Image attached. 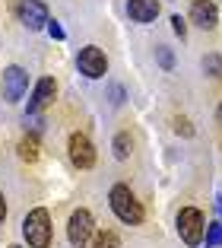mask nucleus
Masks as SVG:
<instances>
[{"label": "nucleus", "mask_w": 222, "mask_h": 248, "mask_svg": "<svg viewBox=\"0 0 222 248\" xmlns=\"http://www.w3.org/2000/svg\"><path fill=\"white\" fill-rule=\"evenodd\" d=\"M108 204H111L115 217L121 223H127V226H140L143 223V207H140V201L133 197V191L127 185H115L111 194H108Z\"/></svg>", "instance_id": "nucleus-1"}, {"label": "nucleus", "mask_w": 222, "mask_h": 248, "mask_svg": "<svg viewBox=\"0 0 222 248\" xmlns=\"http://www.w3.org/2000/svg\"><path fill=\"white\" fill-rule=\"evenodd\" d=\"M22 235L32 248H48L51 245V213L44 207H35V210L26 213L22 219Z\"/></svg>", "instance_id": "nucleus-2"}, {"label": "nucleus", "mask_w": 222, "mask_h": 248, "mask_svg": "<svg viewBox=\"0 0 222 248\" xmlns=\"http://www.w3.org/2000/svg\"><path fill=\"white\" fill-rule=\"evenodd\" d=\"M203 232H207V219H203V213L197 210V207H184V210L178 213V235L184 245H200L203 242Z\"/></svg>", "instance_id": "nucleus-3"}, {"label": "nucleus", "mask_w": 222, "mask_h": 248, "mask_svg": "<svg viewBox=\"0 0 222 248\" xmlns=\"http://www.w3.org/2000/svg\"><path fill=\"white\" fill-rule=\"evenodd\" d=\"M95 229H92V213L89 210H73L70 223H67V239H70L73 248H86L92 242Z\"/></svg>", "instance_id": "nucleus-4"}, {"label": "nucleus", "mask_w": 222, "mask_h": 248, "mask_svg": "<svg viewBox=\"0 0 222 248\" xmlns=\"http://www.w3.org/2000/svg\"><path fill=\"white\" fill-rule=\"evenodd\" d=\"M67 153H70V162L76 169H92L95 166V146L86 134H70V143H67Z\"/></svg>", "instance_id": "nucleus-5"}, {"label": "nucleus", "mask_w": 222, "mask_h": 248, "mask_svg": "<svg viewBox=\"0 0 222 248\" xmlns=\"http://www.w3.org/2000/svg\"><path fill=\"white\" fill-rule=\"evenodd\" d=\"M76 64H79V73H86L89 80H99V77H105V70H108L105 51H102V48H95V45H89V48H83V51H79Z\"/></svg>", "instance_id": "nucleus-6"}, {"label": "nucleus", "mask_w": 222, "mask_h": 248, "mask_svg": "<svg viewBox=\"0 0 222 248\" xmlns=\"http://www.w3.org/2000/svg\"><path fill=\"white\" fill-rule=\"evenodd\" d=\"M29 89V73L22 67H7L3 70V99L7 102H19L22 95Z\"/></svg>", "instance_id": "nucleus-7"}, {"label": "nucleus", "mask_w": 222, "mask_h": 248, "mask_svg": "<svg viewBox=\"0 0 222 248\" xmlns=\"http://www.w3.org/2000/svg\"><path fill=\"white\" fill-rule=\"evenodd\" d=\"M19 22L35 32V29H48L51 19H48V10H44L42 0H22L19 3Z\"/></svg>", "instance_id": "nucleus-8"}, {"label": "nucleus", "mask_w": 222, "mask_h": 248, "mask_svg": "<svg viewBox=\"0 0 222 248\" xmlns=\"http://www.w3.org/2000/svg\"><path fill=\"white\" fill-rule=\"evenodd\" d=\"M54 95H58V83L51 80V77L38 80V83H35V93H32V102H29V111L35 115V111L48 108V105L54 102Z\"/></svg>", "instance_id": "nucleus-9"}, {"label": "nucleus", "mask_w": 222, "mask_h": 248, "mask_svg": "<svg viewBox=\"0 0 222 248\" xmlns=\"http://www.w3.org/2000/svg\"><path fill=\"white\" fill-rule=\"evenodd\" d=\"M191 19L200 26V29H213L216 22H219V10H216L213 0H193L191 7Z\"/></svg>", "instance_id": "nucleus-10"}, {"label": "nucleus", "mask_w": 222, "mask_h": 248, "mask_svg": "<svg viewBox=\"0 0 222 248\" xmlns=\"http://www.w3.org/2000/svg\"><path fill=\"white\" fill-rule=\"evenodd\" d=\"M127 13L133 22H152L159 16V0H127Z\"/></svg>", "instance_id": "nucleus-11"}, {"label": "nucleus", "mask_w": 222, "mask_h": 248, "mask_svg": "<svg viewBox=\"0 0 222 248\" xmlns=\"http://www.w3.org/2000/svg\"><path fill=\"white\" fill-rule=\"evenodd\" d=\"M19 159L22 162H35L38 159V137L35 134H29V137L19 140Z\"/></svg>", "instance_id": "nucleus-12"}, {"label": "nucleus", "mask_w": 222, "mask_h": 248, "mask_svg": "<svg viewBox=\"0 0 222 248\" xmlns=\"http://www.w3.org/2000/svg\"><path fill=\"white\" fill-rule=\"evenodd\" d=\"M92 248H121V239H118V232H111V229H99V232L92 235Z\"/></svg>", "instance_id": "nucleus-13"}, {"label": "nucleus", "mask_w": 222, "mask_h": 248, "mask_svg": "<svg viewBox=\"0 0 222 248\" xmlns=\"http://www.w3.org/2000/svg\"><path fill=\"white\" fill-rule=\"evenodd\" d=\"M130 150H133V140H130V134H118V137H115V156H118V159H127Z\"/></svg>", "instance_id": "nucleus-14"}, {"label": "nucleus", "mask_w": 222, "mask_h": 248, "mask_svg": "<svg viewBox=\"0 0 222 248\" xmlns=\"http://www.w3.org/2000/svg\"><path fill=\"white\" fill-rule=\"evenodd\" d=\"M203 70L209 77H222V54H207L203 58Z\"/></svg>", "instance_id": "nucleus-15"}, {"label": "nucleus", "mask_w": 222, "mask_h": 248, "mask_svg": "<svg viewBox=\"0 0 222 248\" xmlns=\"http://www.w3.org/2000/svg\"><path fill=\"white\" fill-rule=\"evenodd\" d=\"M216 245H222V223L207 226V248H216Z\"/></svg>", "instance_id": "nucleus-16"}, {"label": "nucleus", "mask_w": 222, "mask_h": 248, "mask_svg": "<svg viewBox=\"0 0 222 248\" xmlns=\"http://www.w3.org/2000/svg\"><path fill=\"white\" fill-rule=\"evenodd\" d=\"M175 131H178V134H184V137H191V134H193V127H191V121H187V118H175Z\"/></svg>", "instance_id": "nucleus-17"}, {"label": "nucleus", "mask_w": 222, "mask_h": 248, "mask_svg": "<svg viewBox=\"0 0 222 248\" xmlns=\"http://www.w3.org/2000/svg\"><path fill=\"white\" fill-rule=\"evenodd\" d=\"M172 26H175V32H178L181 38H184V32H187V26H184V19L181 16H172Z\"/></svg>", "instance_id": "nucleus-18"}, {"label": "nucleus", "mask_w": 222, "mask_h": 248, "mask_svg": "<svg viewBox=\"0 0 222 248\" xmlns=\"http://www.w3.org/2000/svg\"><path fill=\"white\" fill-rule=\"evenodd\" d=\"M48 32H51V38H64V29H60V26H58L54 19L48 22Z\"/></svg>", "instance_id": "nucleus-19"}, {"label": "nucleus", "mask_w": 222, "mask_h": 248, "mask_svg": "<svg viewBox=\"0 0 222 248\" xmlns=\"http://www.w3.org/2000/svg\"><path fill=\"white\" fill-rule=\"evenodd\" d=\"M159 61H162V67L168 70V67H172V51H168V48H162V51H159Z\"/></svg>", "instance_id": "nucleus-20"}, {"label": "nucleus", "mask_w": 222, "mask_h": 248, "mask_svg": "<svg viewBox=\"0 0 222 248\" xmlns=\"http://www.w3.org/2000/svg\"><path fill=\"white\" fill-rule=\"evenodd\" d=\"M7 219V204H3V194H0V223Z\"/></svg>", "instance_id": "nucleus-21"}, {"label": "nucleus", "mask_w": 222, "mask_h": 248, "mask_svg": "<svg viewBox=\"0 0 222 248\" xmlns=\"http://www.w3.org/2000/svg\"><path fill=\"white\" fill-rule=\"evenodd\" d=\"M219 121H222V105H219Z\"/></svg>", "instance_id": "nucleus-22"}, {"label": "nucleus", "mask_w": 222, "mask_h": 248, "mask_svg": "<svg viewBox=\"0 0 222 248\" xmlns=\"http://www.w3.org/2000/svg\"><path fill=\"white\" fill-rule=\"evenodd\" d=\"M10 248H19V245H10Z\"/></svg>", "instance_id": "nucleus-23"}]
</instances>
